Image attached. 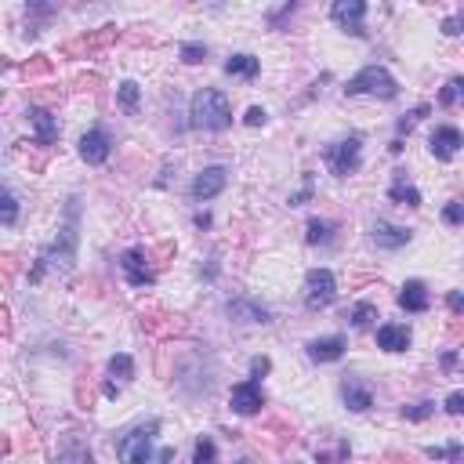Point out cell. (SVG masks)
<instances>
[{"mask_svg": "<svg viewBox=\"0 0 464 464\" xmlns=\"http://www.w3.org/2000/svg\"><path fill=\"white\" fill-rule=\"evenodd\" d=\"M189 117H193V127L200 131H229L232 127V102L225 91L218 87H200L189 102Z\"/></svg>", "mask_w": 464, "mask_h": 464, "instance_id": "6da1fadb", "label": "cell"}, {"mask_svg": "<svg viewBox=\"0 0 464 464\" xmlns=\"http://www.w3.org/2000/svg\"><path fill=\"white\" fill-rule=\"evenodd\" d=\"M73 261H76V200H69V221H66V225H62V232L55 236V243L40 250L37 265L29 268V280L40 283L44 272H47V265H55V268H73Z\"/></svg>", "mask_w": 464, "mask_h": 464, "instance_id": "7a4b0ae2", "label": "cell"}, {"mask_svg": "<svg viewBox=\"0 0 464 464\" xmlns=\"http://www.w3.org/2000/svg\"><path fill=\"white\" fill-rule=\"evenodd\" d=\"M345 94H348V98H352V94H374V98L392 102L395 94H399V84H395V76H392L385 66H363V69L345 84Z\"/></svg>", "mask_w": 464, "mask_h": 464, "instance_id": "3957f363", "label": "cell"}, {"mask_svg": "<svg viewBox=\"0 0 464 464\" xmlns=\"http://www.w3.org/2000/svg\"><path fill=\"white\" fill-rule=\"evenodd\" d=\"M160 431V421H149V424H138L131 428L127 436L117 442V457L123 464H153V439Z\"/></svg>", "mask_w": 464, "mask_h": 464, "instance_id": "277c9868", "label": "cell"}, {"mask_svg": "<svg viewBox=\"0 0 464 464\" xmlns=\"http://www.w3.org/2000/svg\"><path fill=\"white\" fill-rule=\"evenodd\" d=\"M323 160H327V167L338 174V178H352V174L363 167V138L348 135L341 141H334V146H327Z\"/></svg>", "mask_w": 464, "mask_h": 464, "instance_id": "5b68a950", "label": "cell"}, {"mask_svg": "<svg viewBox=\"0 0 464 464\" xmlns=\"http://www.w3.org/2000/svg\"><path fill=\"white\" fill-rule=\"evenodd\" d=\"M334 298H338V280H334L330 268H309L305 276V309L312 312H323L334 305Z\"/></svg>", "mask_w": 464, "mask_h": 464, "instance_id": "8992f818", "label": "cell"}, {"mask_svg": "<svg viewBox=\"0 0 464 464\" xmlns=\"http://www.w3.org/2000/svg\"><path fill=\"white\" fill-rule=\"evenodd\" d=\"M120 268H123V276L131 286H153L156 283V272H153V261H149V250L146 247H131V250H123L120 254Z\"/></svg>", "mask_w": 464, "mask_h": 464, "instance_id": "52a82bcc", "label": "cell"}, {"mask_svg": "<svg viewBox=\"0 0 464 464\" xmlns=\"http://www.w3.org/2000/svg\"><path fill=\"white\" fill-rule=\"evenodd\" d=\"M229 406L232 413H239V418H254L261 406H265V392H261V381H239V385H232L229 392Z\"/></svg>", "mask_w": 464, "mask_h": 464, "instance_id": "ba28073f", "label": "cell"}, {"mask_svg": "<svg viewBox=\"0 0 464 464\" xmlns=\"http://www.w3.org/2000/svg\"><path fill=\"white\" fill-rule=\"evenodd\" d=\"M330 19L338 22L345 33H352V37H366V26H363V19H366V4H363V0H334Z\"/></svg>", "mask_w": 464, "mask_h": 464, "instance_id": "9c48e42d", "label": "cell"}, {"mask_svg": "<svg viewBox=\"0 0 464 464\" xmlns=\"http://www.w3.org/2000/svg\"><path fill=\"white\" fill-rule=\"evenodd\" d=\"M225 185H229V167H221V164L203 167L196 178H193V200L196 203H207V200L221 196V189H225Z\"/></svg>", "mask_w": 464, "mask_h": 464, "instance_id": "30bf717a", "label": "cell"}, {"mask_svg": "<svg viewBox=\"0 0 464 464\" xmlns=\"http://www.w3.org/2000/svg\"><path fill=\"white\" fill-rule=\"evenodd\" d=\"M80 156H84V164L91 167H102L109 156H113V138H109L105 127H91V131L80 138Z\"/></svg>", "mask_w": 464, "mask_h": 464, "instance_id": "8fae6325", "label": "cell"}, {"mask_svg": "<svg viewBox=\"0 0 464 464\" xmlns=\"http://www.w3.org/2000/svg\"><path fill=\"white\" fill-rule=\"evenodd\" d=\"M461 146H464V138H461V131L454 123H439L436 131H431V138H428V149H431V156L436 160H454L457 153H461Z\"/></svg>", "mask_w": 464, "mask_h": 464, "instance_id": "7c38bea8", "label": "cell"}, {"mask_svg": "<svg viewBox=\"0 0 464 464\" xmlns=\"http://www.w3.org/2000/svg\"><path fill=\"white\" fill-rule=\"evenodd\" d=\"M29 123H33V135H37V146H44V149H51L55 141H58V117L51 113V109H40V105H29Z\"/></svg>", "mask_w": 464, "mask_h": 464, "instance_id": "4fadbf2b", "label": "cell"}, {"mask_svg": "<svg viewBox=\"0 0 464 464\" xmlns=\"http://www.w3.org/2000/svg\"><path fill=\"white\" fill-rule=\"evenodd\" d=\"M229 319H236V323H272V312L268 305H261V301H250V298H232L225 305Z\"/></svg>", "mask_w": 464, "mask_h": 464, "instance_id": "5bb4252c", "label": "cell"}, {"mask_svg": "<svg viewBox=\"0 0 464 464\" xmlns=\"http://www.w3.org/2000/svg\"><path fill=\"white\" fill-rule=\"evenodd\" d=\"M120 33H117V26H102V29H94V33H84V37H76L66 44V55H91V51H98V47L105 44H113Z\"/></svg>", "mask_w": 464, "mask_h": 464, "instance_id": "9a60e30c", "label": "cell"}, {"mask_svg": "<svg viewBox=\"0 0 464 464\" xmlns=\"http://www.w3.org/2000/svg\"><path fill=\"white\" fill-rule=\"evenodd\" d=\"M305 348H309V359L312 363H338L345 356L348 341L341 338V334H334V338H312Z\"/></svg>", "mask_w": 464, "mask_h": 464, "instance_id": "2e32d148", "label": "cell"}, {"mask_svg": "<svg viewBox=\"0 0 464 464\" xmlns=\"http://www.w3.org/2000/svg\"><path fill=\"white\" fill-rule=\"evenodd\" d=\"M341 395H345V406L356 410V413H366L374 406V388L366 385V381H359V377H345Z\"/></svg>", "mask_w": 464, "mask_h": 464, "instance_id": "e0dca14e", "label": "cell"}, {"mask_svg": "<svg viewBox=\"0 0 464 464\" xmlns=\"http://www.w3.org/2000/svg\"><path fill=\"white\" fill-rule=\"evenodd\" d=\"M410 229L406 225H392V221H374V243L381 247V250H399V247H406L410 243Z\"/></svg>", "mask_w": 464, "mask_h": 464, "instance_id": "ac0fdd59", "label": "cell"}, {"mask_svg": "<svg viewBox=\"0 0 464 464\" xmlns=\"http://www.w3.org/2000/svg\"><path fill=\"white\" fill-rule=\"evenodd\" d=\"M399 309H406L413 316H421L431 309V298H428V286L421 280H406L403 291H399Z\"/></svg>", "mask_w": 464, "mask_h": 464, "instance_id": "d6986e66", "label": "cell"}, {"mask_svg": "<svg viewBox=\"0 0 464 464\" xmlns=\"http://www.w3.org/2000/svg\"><path fill=\"white\" fill-rule=\"evenodd\" d=\"M377 348L406 352L410 348V327H403V323H381L377 327Z\"/></svg>", "mask_w": 464, "mask_h": 464, "instance_id": "ffe728a7", "label": "cell"}, {"mask_svg": "<svg viewBox=\"0 0 464 464\" xmlns=\"http://www.w3.org/2000/svg\"><path fill=\"white\" fill-rule=\"evenodd\" d=\"M388 200L399 207H421V193H418V185H410L406 171H395V178L388 185Z\"/></svg>", "mask_w": 464, "mask_h": 464, "instance_id": "44dd1931", "label": "cell"}, {"mask_svg": "<svg viewBox=\"0 0 464 464\" xmlns=\"http://www.w3.org/2000/svg\"><path fill=\"white\" fill-rule=\"evenodd\" d=\"M225 73H229V76H239V80H254V76L261 73V58H254V55H247V51L229 55Z\"/></svg>", "mask_w": 464, "mask_h": 464, "instance_id": "7402d4cb", "label": "cell"}, {"mask_svg": "<svg viewBox=\"0 0 464 464\" xmlns=\"http://www.w3.org/2000/svg\"><path fill=\"white\" fill-rule=\"evenodd\" d=\"M19 214H22L19 200H15V193H11L4 182H0V225H4V229L19 225Z\"/></svg>", "mask_w": 464, "mask_h": 464, "instance_id": "603a6c76", "label": "cell"}, {"mask_svg": "<svg viewBox=\"0 0 464 464\" xmlns=\"http://www.w3.org/2000/svg\"><path fill=\"white\" fill-rule=\"evenodd\" d=\"M345 319L356 330H366V327H374V319H377V305H374V301H356V305L345 312Z\"/></svg>", "mask_w": 464, "mask_h": 464, "instance_id": "cb8c5ba5", "label": "cell"}, {"mask_svg": "<svg viewBox=\"0 0 464 464\" xmlns=\"http://www.w3.org/2000/svg\"><path fill=\"white\" fill-rule=\"evenodd\" d=\"M55 464H94V457H91V450H87L84 442L69 439V442H62V450H58Z\"/></svg>", "mask_w": 464, "mask_h": 464, "instance_id": "d4e9b609", "label": "cell"}, {"mask_svg": "<svg viewBox=\"0 0 464 464\" xmlns=\"http://www.w3.org/2000/svg\"><path fill=\"white\" fill-rule=\"evenodd\" d=\"M138 98H141V87L135 84V80H123V84L117 87V105L123 109L127 117L138 113Z\"/></svg>", "mask_w": 464, "mask_h": 464, "instance_id": "484cf974", "label": "cell"}, {"mask_svg": "<svg viewBox=\"0 0 464 464\" xmlns=\"http://www.w3.org/2000/svg\"><path fill=\"white\" fill-rule=\"evenodd\" d=\"M334 239V221L327 218H309V225H305V243H330Z\"/></svg>", "mask_w": 464, "mask_h": 464, "instance_id": "4316f807", "label": "cell"}, {"mask_svg": "<svg viewBox=\"0 0 464 464\" xmlns=\"http://www.w3.org/2000/svg\"><path fill=\"white\" fill-rule=\"evenodd\" d=\"M109 377H117V381H131V377H135V359L127 356V352H117V356L109 359Z\"/></svg>", "mask_w": 464, "mask_h": 464, "instance_id": "83f0119b", "label": "cell"}, {"mask_svg": "<svg viewBox=\"0 0 464 464\" xmlns=\"http://www.w3.org/2000/svg\"><path fill=\"white\" fill-rule=\"evenodd\" d=\"M193 464H218V446H214V439H211V436H200V439H196Z\"/></svg>", "mask_w": 464, "mask_h": 464, "instance_id": "f1b7e54d", "label": "cell"}, {"mask_svg": "<svg viewBox=\"0 0 464 464\" xmlns=\"http://www.w3.org/2000/svg\"><path fill=\"white\" fill-rule=\"evenodd\" d=\"M178 55H182V62H185V66H200V62L207 58V44H200V40H189V44H182V47H178Z\"/></svg>", "mask_w": 464, "mask_h": 464, "instance_id": "f546056e", "label": "cell"}, {"mask_svg": "<svg viewBox=\"0 0 464 464\" xmlns=\"http://www.w3.org/2000/svg\"><path fill=\"white\" fill-rule=\"evenodd\" d=\"M431 413H436V403H428V399H424V403H413V406H403V418H406V421H413V424L428 421Z\"/></svg>", "mask_w": 464, "mask_h": 464, "instance_id": "4dcf8cb0", "label": "cell"}, {"mask_svg": "<svg viewBox=\"0 0 464 464\" xmlns=\"http://www.w3.org/2000/svg\"><path fill=\"white\" fill-rule=\"evenodd\" d=\"M428 457H431V461L461 464V442H450V446H428Z\"/></svg>", "mask_w": 464, "mask_h": 464, "instance_id": "1f68e13d", "label": "cell"}, {"mask_svg": "<svg viewBox=\"0 0 464 464\" xmlns=\"http://www.w3.org/2000/svg\"><path fill=\"white\" fill-rule=\"evenodd\" d=\"M428 113H431V105H418V109H410V113H406L403 120H399V135H410L413 127H418Z\"/></svg>", "mask_w": 464, "mask_h": 464, "instance_id": "d6a6232c", "label": "cell"}, {"mask_svg": "<svg viewBox=\"0 0 464 464\" xmlns=\"http://www.w3.org/2000/svg\"><path fill=\"white\" fill-rule=\"evenodd\" d=\"M461 91H464V80H461V76H454L450 84H446V87L439 91V105H442V109H450V105L461 98Z\"/></svg>", "mask_w": 464, "mask_h": 464, "instance_id": "836d02e7", "label": "cell"}, {"mask_svg": "<svg viewBox=\"0 0 464 464\" xmlns=\"http://www.w3.org/2000/svg\"><path fill=\"white\" fill-rule=\"evenodd\" d=\"M442 221H446V225H454V229H457L461 221H464V207H461L457 200H450V203L442 207Z\"/></svg>", "mask_w": 464, "mask_h": 464, "instance_id": "e575fe53", "label": "cell"}, {"mask_svg": "<svg viewBox=\"0 0 464 464\" xmlns=\"http://www.w3.org/2000/svg\"><path fill=\"white\" fill-rule=\"evenodd\" d=\"M22 73L26 76H44V73H51V62H47L44 55H37V58H29L26 66H22Z\"/></svg>", "mask_w": 464, "mask_h": 464, "instance_id": "d590c367", "label": "cell"}, {"mask_svg": "<svg viewBox=\"0 0 464 464\" xmlns=\"http://www.w3.org/2000/svg\"><path fill=\"white\" fill-rule=\"evenodd\" d=\"M294 11H298V4H283V8H276V11H268V26H272V29H280L283 19H291Z\"/></svg>", "mask_w": 464, "mask_h": 464, "instance_id": "8d00e7d4", "label": "cell"}, {"mask_svg": "<svg viewBox=\"0 0 464 464\" xmlns=\"http://www.w3.org/2000/svg\"><path fill=\"white\" fill-rule=\"evenodd\" d=\"M268 370H272V359H268V356H254V359H250V381L265 377Z\"/></svg>", "mask_w": 464, "mask_h": 464, "instance_id": "74e56055", "label": "cell"}, {"mask_svg": "<svg viewBox=\"0 0 464 464\" xmlns=\"http://www.w3.org/2000/svg\"><path fill=\"white\" fill-rule=\"evenodd\" d=\"M15 272H19V258H15V254H0V276L11 280Z\"/></svg>", "mask_w": 464, "mask_h": 464, "instance_id": "f35d334b", "label": "cell"}, {"mask_svg": "<svg viewBox=\"0 0 464 464\" xmlns=\"http://www.w3.org/2000/svg\"><path fill=\"white\" fill-rule=\"evenodd\" d=\"M265 120H268V113H265L261 105H250V109H247V117H243V123H247V127H261Z\"/></svg>", "mask_w": 464, "mask_h": 464, "instance_id": "ab89813d", "label": "cell"}, {"mask_svg": "<svg viewBox=\"0 0 464 464\" xmlns=\"http://www.w3.org/2000/svg\"><path fill=\"white\" fill-rule=\"evenodd\" d=\"M312 200V174H305V185H301V193L291 196V207H301V203H309Z\"/></svg>", "mask_w": 464, "mask_h": 464, "instance_id": "60d3db41", "label": "cell"}, {"mask_svg": "<svg viewBox=\"0 0 464 464\" xmlns=\"http://www.w3.org/2000/svg\"><path fill=\"white\" fill-rule=\"evenodd\" d=\"M461 410H464V392H450V395H446V413H454V418H457Z\"/></svg>", "mask_w": 464, "mask_h": 464, "instance_id": "b9f144b4", "label": "cell"}, {"mask_svg": "<svg viewBox=\"0 0 464 464\" xmlns=\"http://www.w3.org/2000/svg\"><path fill=\"white\" fill-rule=\"evenodd\" d=\"M461 22H464V15H450V19L442 22V33H446V37H457V33H461Z\"/></svg>", "mask_w": 464, "mask_h": 464, "instance_id": "7bdbcfd3", "label": "cell"}, {"mask_svg": "<svg viewBox=\"0 0 464 464\" xmlns=\"http://www.w3.org/2000/svg\"><path fill=\"white\" fill-rule=\"evenodd\" d=\"M446 305H450V312H454V316H461V309H464L461 291H450V294H446Z\"/></svg>", "mask_w": 464, "mask_h": 464, "instance_id": "ee69618b", "label": "cell"}, {"mask_svg": "<svg viewBox=\"0 0 464 464\" xmlns=\"http://www.w3.org/2000/svg\"><path fill=\"white\" fill-rule=\"evenodd\" d=\"M439 363H442V370H454V366H457V348H446Z\"/></svg>", "mask_w": 464, "mask_h": 464, "instance_id": "f6af8a7d", "label": "cell"}, {"mask_svg": "<svg viewBox=\"0 0 464 464\" xmlns=\"http://www.w3.org/2000/svg\"><path fill=\"white\" fill-rule=\"evenodd\" d=\"M0 334L11 338V316H8V309H0Z\"/></svg>", "mask_w": 464, "mask_h": 464, "instance_id": "bcb514c9", "label": "cell"}, {"mask_svg": "<svg viewBox=\"0 0 464 464\" xmlns=\"http://www.w3.org/2000/svg\"><path fill=\"white\" fill-rule=\"evenodd\" d=\"M156 461H160V464H171V461H174V446H164V450L156 454Z\"/></svg>", "mask_w": 464, "mask_h": 464, "instance_id": "7dc6e473", "label": "cell"}, {"mask_svg": "<svg viewBox=\"0 0 464 464\" xmlns=\"http://www.w3.org/2000/svg\"><path fill=\"white\" fill-rule=\"evenodd\" d=\"M196 225L200 229H211V214H196Z\"/></svg>", "mask_w": 464, "mask_h": 464, "instance_id": "c3c4849f", "label": "cell"}, {"mask_svg": "<svg viewBox=\"0 0 464 464\" xmlns=\"http://www.w3.org/2000/svg\"><path fill=\"white\" fill-rule=\"evenodd\" d=\"M8 450H11V439H8V436H0V457H4Z\"/></svg>", "mask_w": 464, "mask_h": 464, "instance_id": "681fc988", "label": "cell"}, {"mask_svg": "<svg viewBox=\"0 0 464 464\" xmlns=\"http://www.w3.org/2000/svg\"><path fill=\"white\" fill-rule=\"evenodd\" d=\"M236 464H250V461H236Z\"/></svg>", "mask_w": 464, "mask_h": 464, "instance_id": "f907efd6", "label": "cell"}, {"mask_svg": "<svg viewBox=\"0 0 464 464\" xmlns=\"http://www.w3.org/2000/svg\"><path fill=\"white\" fill-rule=\"evenodd\" d=\"M0 98H4V91H0Z\"/></svg>", "mask_w": 464, "mask_h": 464, "instance_id": "816d5d0a", "label": "cell"}]
</instances>
